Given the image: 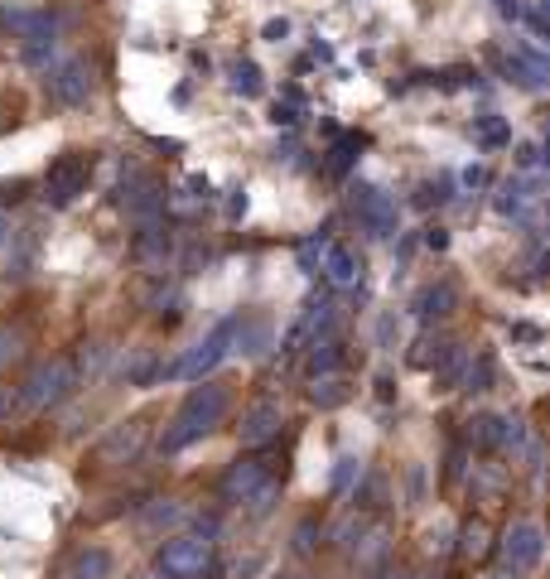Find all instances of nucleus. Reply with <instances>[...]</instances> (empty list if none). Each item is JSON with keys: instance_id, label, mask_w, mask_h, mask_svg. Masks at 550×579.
Here are the masks:
<instances>
[{"instance_id": "nucleus-1", "label": "nucleus", "mask_w": 550, "mask_h": 579, "mask_svg": "<svg viewBox=\"0 0 550 579\" xmlns=\"http://www.w3.org/2000/svg\"><path fill=\"white\" fill-rule=\"evenodd\" d=\"M227 406H232L227 386H218V382L193 386L189 396H184V406H179V415H174V425L165 430V440H160V454H179V449H189L193 440H203L213 425H222Z\"/></svg>"}, {"instance_id": "nucleus-2", "label": "nucleus", "mask_w": 550, "mask_h": 579, "mask_svg": "<svg viewBox=\"0 0 550 579\" xmlns=\"http://www.w3.org/2000/svg\"><path fill=\"white\" fill-rule=\"evenodd\" d=\"M237 329H242V319H237V314H232V319H222V324H213V329H208V338H203V343H193L189 353L174 362L165 377H174V382H198L203 372H213V367H218V362L232 353V343H237Z\"/></svg>"}, {"instance_id": "nucleus-3", "label": "nucleus", "mask_w": 550, "mask_h": 579, "mask_svg": "<svg viewBox=\"0 0 550 579\" xmlns=\"http://www.w3.org/2000/svg\"><path fill=\"white\" fill-rule=\"evenodd\" d=\"M155 565H160V575L165 579H208L213 570V541L208 536H169L160 555H155Z\"/></svg>"}, {"instance_id": "nucleus-4", "label": "nucleus", "mask_w": 550, "mask_h": 579, "mask_svg": "<svg viewBox=\"0 0 550 579\" xmlns=\"http://www.w3.org/2000/svg\"><path fill=\"white\" fill-rule=\"evenodd\" d=\"M87 179H92V160H87L83 150L58 155L54 165L44 169V203H49V208H73L78 193L87 189Z\"/></svg>"}, {"instance_id": "nucleus-5", "label": "nucleus", "mask_w": 550, "mask_h": 579, "mask_svg": "<svg viewBox=\"0 0 550 579\" xmlns=\"http://www.w3.org/2000/svg\"><path fill=\"white\" fill-rule=\"evenodd\" d=\"M73 382H78V372H73V362H68V358L39 362V367L25 377V406L49 411V406H58V401L73 391Z\"/></svg>"}, {"instance_id": "nucleus-6", "label": "nucleus", "mask_w": 550, "mask_h": 579, "mask_svg": "<svg viewBox=\"0 0 550 579\" xmlns=\"http://www.w3.org/2000/svg\"><path fill=\"white\" fill-rule=\"evenodd\" d=\"M348 208H353V218L372 232V237H391L396 232V198L382 189H372V184H353L348 189Z\"/></svg>"}, {"instance_id": "nucleus-7", "label": "nucleus", "mask_w": 550, "mask_h": 579, "mask_svg": "<svg viewBox=\"0 0 550 579\" xmlns=\"http://www.w3.org/2000/svg\"><path fill=\"white\" fill-rule=\"evenodd\" d=\"M49 97H54L58 107H87L92 102V68H87L83 58H58L54 68H49Z\"/></svg>"}, {"instance_id": "nucleus-8", "label": "nucleus", "mask_w": 550, "mask_h": 579, "mask_svg": "<svg viewBox=\"0 0 550 579\" xmlns=\"http://www.w3.org/2000/svg\"><path fill=\"white\" fill-rule=\"evenodd\" d=\"M121 203H126V213L136 222H155L165 213V193L155 184V174H145V169H126L121 174Z\"/></svg>"}, {"instance_id": "nucleus-9", "label": "nucleus", "mask_w": 550, "mask_h": 579, "mask_svg": "<svg viewBox=\"0 0 550 579\" xmlns=\"http://www.w3.org/2000/svg\"><path fill=\"white\" fill-rule=\"evenodd\" d=\"M541 555H546V536H541V526L536 522H517L507 536H502V565L517 570V575L536 570Z\"/></svg>"}, {"instance_id": "nucleus-10", "label": "nucleus", "mask_w": 550, "mask_h": 579, "mask_svg": "<svg viewBox=\"0 0 550 579\" xmlns=\"http://www.w3.org/2000/svg\"><path fill=\"white\" fill-rule=\"evenodd\" d=\"M145 435H150V425L145 420H121V425H111L102 444H97V464H136L140 449H145Z\"/></svg>"}, {"instance_id": "nucleus-11", "label": "nucleus", "mask_w": 550, "mask_h": 579, "mask_svg": "<svg viewBox=\"0 0 550 579\" xmlns=\"http://www.w3.org/2000/svg\"><path fill=\"white\" fill-rule=\"evenodd\" d=\"M131 256H136V266H145V271H165L169 256H174V237H169L165 222H160V218L140 222L136 242H131Z\"/></svg>"}, {"instance_id": "nucleus-12", "label": "nucleus", "mask_w": 550, "mask_h": 579, "mask_svg": "<svg viewBox=\"0 0 550 579\" xmlns=\"http://www.w3.org/2000/svg\"><path fill=\"white\" fill-rule=\"evenodd\" d=\"M280 425H285V415L275 401H251L247 411H242V425H237V440L247 444V449H261V444H271L280 435Z\"/></svg>"}, {"instance_id": "nucleus-13", "label": "nucleus", "mask_w": 550, "mask_h": 579, "mask_svg": "<svg viewBox=\"0 0 550 579\" xmlns=\"http://www.w3.org/2000/svg\"><path fill=\"white\" fill-rule=\"evenodd\" d=\"M266 478H271V464H266L261 454H247V459H237L232 469L222 473V497L242 507V502H247V497L266 483Z\"/></svg>"}, {"instance_id": "nucleus-14", "label": "nucleus", "mask_w": 550, "mask_h": 579, "mask_svg": "<svg viewBox=\"0 0 550 579\" xmlns=\"http://www.w3.org/2000/svg\"><path fill=\"white\" fill-rule=\"evenodd\" d=\"M319 271L329 280L333 290H353L362 280V256L353 247H343V242H329L324 247V261H319Z\"/></svg>"}, {"instance_id": "nucleus-15", "label": "nucleus", "mask_w": 550, "mask_h": 579, "mask_svg": "<svg viewBox=\"0 0 550 579\" xmlns=\"http://www.w3.org/2000/svg\"><path fill=\"white\" fill-rule=\"evenodd\" d=\"M348 396H353V382H348L343 372H319L314 386H309V401H314L319 411H338Z\"/></svg>"}, {"instance_id": "nucleus-16", "label": "nucleus", "mask_w": 550, "mask_h": 579, "mask_svg": "<svg viewBox=\"0 0 550 579\" xmlns=\"http://www.w3.org/2000/svg\"><path fill=\"white\" fill-rule=\"evenodd\" d=\"M454 304H459V290L449 285V280H435L430 290H420V300H415V314L425 319V324H435L444 314H454Z\"/></svg>"}, {"instance_id": "nucleus-17", "label": "nucleus", "mask_w": 550, "mask_h": 579, "mask_svg": "<svg viewBox=\"0 0 550 579\" xmlns=\"http://www.w3.org/2000/svg\"><path fill=\"white\" fill-rule=\"evenodd\" d=\"M0 25L20 29V34H25V44H29V39H54V34H58V15H54V10H15V15H5Z\"/></svg>"}, {"instance_id": "nucleus-18", "label": "nucleus", "mask_w": 550, "mask_h": 579, "mask_svg": "<svg viewBox=\"0 0 550 579\" xmlns=\"http://www.w3.org/2000/svg\"><path fill=\"white\" fill-rule=\"evenodd\" d=\"M464 440L473 444V449H502V444H507V415H473Z\"/></svg>"}, {"instance_id": "nucleus-19", "label": "nucleus", "mask_w": 550, "mask_h": 579, "mask_svg": "<svg viewBox=\"0 0 550 579\" xmlns=\"http://www.w3.org/2000/svg\"><path fill=\"white\" fill-rule=\"evenodd\" d=\"M459 555L473 560V565L493 555V526L483 522V517H468L464 522V531H459Z\"/></svg>"}, {"instance_id": "nucleus-20", "label": "nucleus", "mask_w": 550, "mask_h": 579, "mask_svg": "<svg viewBox=\"0 0 550 579\" xmlns=\"http://www.w3.org/2000/svg\"><path fill=\"white\" fill-rule=\"evenodd\" d=\"M68 579H111V551L83 546V551L73 555V565H68Z\"/></svg>"}, {"instance_id": "nucleus-21", "label": "nucleus", "mask_w": 550, "mask_h": 579, "mask_svg": "<svg viewBox=\"0 0 550 579\" xmlns=\"http://www.w3.org/2000/svg\"><path fill=\"white\" fill-rule=\"evenodd\" d=\"M338 353H343V343H338L329 329L314 333V338H309V377H319V372H333V367H338Z\"/></svg>"}, {"instance_id": "nucleus-22", "label": "nucleus", "mask_w": 550, "mask_h": 579, "mask_svg": "<svg viewBox=\"0 0 550 579\" xmlns=\"http://www.w3.org/2000/svg\"><path fill=\"white\" fill-rule=\"evenodd\" d=\"M541 193H536V184H526V179H512V184H502V193H497V208L507 213V218H522L526 203H536Z\"/></svg>"}, {"instance_id": "nucleus-23", "label": "nucleus", "mask_w": 550, "mask_h": 579, "mask_svg": "<svg viewBox=\"0 0 550 579\" xmlns=\"http://www.w3.org/2000/svg\"><path fill=\"white\" fill-rule=\"evenodd\" d=\"M464 367H468V358L449 343V353L435 362V382H440V386H459V382H464Z\"/></svg>"}, {"instance_id": "nucleus-24", "label": "nucleus", "mask_w": 550, "mask_h": 579, "mask_svg": "<svg viewBox=\"0 0 550 579\" xmlns=\"http://www.w3.org/2000/svg\"><path fill=\"white\" fill-rule=\"evenodd\" d=\"M232 87H237L242 97H261V68L247 63V58H237V63H232Z\"/></svg>"}, {"instance_id": "nucleus-25", "label": "nucleus", "mask_w": 550, "mask_h": 579, "mask_svg": "<svg viewBox=\"0 0 550 579\" xmlns=\"http://www.w3.org/2000/svg\"><path fill=\"white\" fill-rule=\"evenodd\" d=\"M358 145H362L358 136H343V140H338V145L329 150V165H324V169H329L333 179H338V174H348V165L358 160Z\"/></svg>"}, {"instance_id": "nucleus-26", "label": "nucleus", "mask_w": 550, "mask_h": 579, "mask_svg": "<svg viewBox=\"0 0 550 579\" xmlns=\"http://www.w3.org/2000/svg\"><path fill=\"white\" fill-rule=\"evenodd\" d=\"M459 386H468V391H488V386H493V358L478 353V362H468L464 367V382Z\"/></svg>"}, {"instance_id": "nucleus-27", "label": "nucleus", "mask_w": 550, "mask_h": 579, "mask_svg": "<svg viewBox=\"0 0 550 579\" xmlns=\"http://www.w3.org/2000/svg\"><path fill=\"white\" fill-rule=\"evenodd\" d=\"M444 353H449V343H444V338H435V333H425V338L415 343L411 362H415V367H435V362H440Z\"/></svg>"}, {"instance_id": "nucleus-28", "label": "nucleus", "mask_w": 550, "mask_h": 579, "mask_svg": "<svg viewBox=\"0 0 550 579\" xmlns=\"http://www.w3.org/2000/svg\"><path fill=\"white\" fill-rule=\"evenodd\" d=\"M473 140H478V145H507L512 131H507L497 116H483V121H473Z\"/></svg>"}, {"instance_id": "nucleus-29", "label": "nucleus", "mask_w": 550, "mask_h": 579, "mask_svg": "<svg viewBox=\"0 0 550 579\" xmlns=\"http://www.w3.org/2000/svg\"><path fill=\"white\" fill-rule=\"evenodd\" d=\"M275 493H280V483H275V478H266V483L247 497V507L256 512V517H266V512H271V502H275Z\"/></svg>"}, {"instance_id": "nucleus-30", "label": "nucleus", "mask_w": 550, "mask_h": 579, "mask_svg": "<svg viewBox=\"0 0 550 579\" xmlns=\"http://www.w3.org/2000/svg\"><path fill=\"white\" fill-rule=\"evenodd\" d=\"M184 517L179 507H169V502H155V507H145V522H155V526H174Z\"/></svg>"}, {"instance_id": "nucleus-31", "label": "nucleus", "mask_w": 550, "mask_h": 579, "mask_svg": "<svg viewBox=\"0 0 550 579\" xmlns=\"http://www.w3.org/2000/svg\"><path fill=\"white\" fill-rule=\"evenodd\" d=\"M20 348H25V343H20V333L0 329V362H15V358H20Z\"/></svg>"}, {"instance_id": "nucleus-32", "label": "nucleus", "mask_w": 550, "mask_h": 579, "mask_svg": "<svg viewBox=\"0 0 550 579\" xmlns=\"http://www.w3.org/2000/svg\"><path fill=\"white\" fill-rule=\"evenodd\" d=\"M517 165H522V169L541 165V145H531V140H526V145H517Z\"/></svg>"}, {"instance_id": "nucleus-33", "label": "nucleus", "mask_w": 550, "mask_h": 579, "mask_svg": "<svg viewBox=\"0 0 550 579\" xmlns=\"http://www.w3.org/2000/svg\"><path fill=\"white\" fill-rule=\"evenodd\" d=\"M358 473V459H338V473H333V488H348Z\"/></svg>"}, {"instance_id": "nucleus-34", "label": "nucleus", "mask_w": 550, "mask_h": 579, "mask_svg": "<svg viewBox=\"0 0 550 579\" xmlns=\"http://www.w3.org/2000/svg\"><path fill=\"white\" fill-rule=\"evenodd\" d=\"M382 531H372V536H367V546H362V560H377V555H382Z\"/></svg>"}, {"instance_id": "nucleus-35", "label": "nucleus", "mask_w": 550, "mask_h": 579, "mask_svg": "<svg viewBox=\"0 0 550 579\" xmlns=\"http://www.w3.org/2000/svg\"><path fill=\"white\" fill-rule=\"evenodd\" d=\"M285 34H290V25H285V20H271V25H266V39H271V44H280Z\"/></svg>"}, {"instance_id": "nucleus-36", "label": "nucleus", "mask_w": 550, "mask_h": 579, "mask_svg": "<svg viewBox=\"0 0 550 579\" xmlns=\"http://www.w3.org/2000/svg\"><path fill=\"white\" fill-rule=\"evenodd\" d=\"M309 546H314V526L304 522V526H300V536H295V551H309Z\"/></svg>"}, {"instance_id": "nucleus-37", "label": "nucleus", "mask_w": 550, "mask_h": 579, "mask_svg": "<svg viewBox=\"0 0 550 579\" xmlns=\"http://www.w3.org/2000/svg\"><path fill=\"white\" fill-rule=\"evenodd\" d=\"M497 10H502L507 20H517V15H522V0H497Z\"/></svg>"}, {"instance_id": "nucleus-38", "label": "nucleus", "mask_w": 550, "mask_h": 579, "mask_svg": "<svg viewBox=\"0 0 550 579\" xmlns=\"http://www.w3.org/2000/svg\"><path fill=\"white\" fill-rule=\"evenodd\" d=\"M10 237H15V227H10V213H0V247H10Z\"/></svg>"}, {"instance_id": "nucleus-39", "label": "nucleus", "mask_w": 550, "mask_h": 579, "mask_svg": "<svg viewBox=\"0 0 550 579\" xmlns=\"http://www.w3.org/2000/svg\"><path fill=\"white\" fill-rule=\"evenodd\" d=\"M512 338H541V329H531V324H512Z\"/></svg>"}, {"instance_id": "nucleus-40", "label": "nucleus", "mask_w": 550, "mask_h": 579, "mask_svg": "<svg viewBox=\"0 0 550 579\" xmlns=\"http://www.w3.org/2000/svg\"><path fill=\"white\" fill-rule=\"evenodd\" d=\"M425 242H430V247H435V251H444V242H449V237H444L440 227H430V237H425Z\"/></svg>"}, {"instance_id": "nucleus-41", "label": "nucleus", "mask_w": 550, "mask_h": 579, "mask_svg": "<svg viewBox=\"0 0 550 579\" xmlns=\"http://www.w3.org/2000/svg\"><path fill=\"white\" fill-rule=\"evenodd\" d=\"M5 411H10V391L0 386V420H5Z\"/></svg>"}, {"instance_id": "nucleus-42", "label": "nucleus", "mask_w": 550, "mask_h": 579, "mask_svg": "<svg viewBox=\"0 0 550 579\" xmlns=\"http://www.w3.org/2000/svg\"><path fill=\"white\" fill-rule=\"evenodd\" d=\"M377 579H411V575H406V570H382Z\"/></svg>"}, {"instance_id": "nucleus-43", "label": "nucleus", "mask_w": 550, "mask_h": 579, "mask_svg": "<svg viewBox=\"0 0 550 579\" xmlns=\"http://www.w3.org/2000/svg\"><path fill=\"white\" fill-rule=\"evenodd\" d=\"M280 579H304V575H280Z\"/></svg>"}, {"instance_id": "nucleus-44", "label": "nucleus", "mask_w": 550, "mask_h": 579, "mask_svg": "<svg viewBox=\"0 0 550 579\" xmlns=\"http://www.w3.org/2000/svg\"><path fill=\"white\" fill-rule=\"evenodd\" d=\"M435 579H444V575H435Z\"/></svg>"}, {"instance_id": "nucleus-45", "label": "nucleus", "mask_w": 550, "mask_h": 579, "mask_svg": "<svg viewBox=\"0 0 550 579\" xmlns=\"http://www.w3.org/2000/svg\"><path fill=\"white\" fill-rule=\"evenodd\" d=\"M0 20H5V15H0Z\"/></svg>"}]
</instances>
